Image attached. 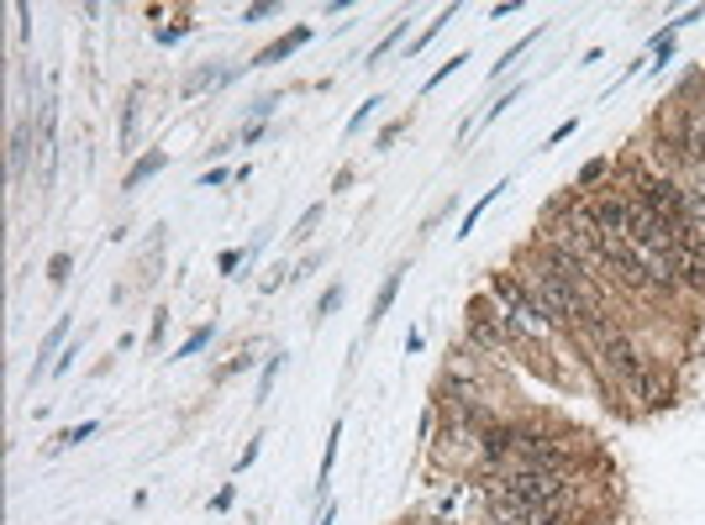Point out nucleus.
<instances>
[{
  "label": "nucleus",
  "mask_w": 705,
  "mask_h": 525,
  "mask_svg": "<svg viewBox=\"0 0 705 525\" xmlns=\"http://www.w3.org/2000/svg\"><path fill=\"white\" fill-rule=\"evenodd\" d=\"M489 300L506 311V321L516 326V336H542L553 332L559 321H553V311L537 300V289L521 279V273H489Z\"/></svg>",
  "instance_id": "obj_1"
},
{
  "label": "nucleus",
  "mask_w": 705,
  "mask_h": 525,
  "mask_svg": "<svg viewBox=\"0 0 705 525\" xmlns=\"http://www.w3.org/2000/svg\"><path fill=\"white\" fill-rule=\"evenodd\" d=\"M511 447H516V462L521 468H548V473H569L574 462V447H563L559 436L537 426H511Z\"/></svg>",
  "instance_id": "obj_2"
},
{
  "label": "nucleus",
  "mask_w": 705,
  "mask_h": 525,
  "mask_svg": "<svg viewBox=\"0 0 705 525\" xmlns=\"http://www.w3.org/2000/svg\"><path fill=\"white\" fill-rule=\"evenodd\" d=\"M595 368H601V379H606V389H627V383L648 368V358H642V347H637L627 332L606 336L601 347H595Z\"/></svg>",
  "instance_id": "obj_3"
},
{
  "label": "nucleus",
  "mask_w": 705,
  "mask_h": 525,
  "mask_svg": "<svg viewBox=\"0 0 705 525\" xmlns=\"http://www.w3.org/2000/svg\"><path fill=\"white\" fill-rule=\"evenodd\" d=\"M463 321H469V342H474L480 353H500L506 342H516V326L506 321V311H500L495 300H474Z\"/></svg>",
  "instance_id": "obj_4"
},
{
  "label": "nucleus",
  "mask_w": 705,
  "mask_h": 525,
  "mask_svg": "<svg viewBox=\"0 0 705 525\" xmlns=\"http://www.w3.org/2000/svg\"><path fill=\"white\" fill-rule=\"evenodd\" d=\"M674 132H680V153L690 168H705V111L701 105H690V111H680V121H674Z\"/></svg>",
  "instance_id": "obj_5"
},
{
  "label": "nucleus",
  "mask_w": 705,
  "mask_h": 525,
  "mask_svg": "<svg viewBox=\"0 0 705 525\" xmlns=\"http://www.w3.org/2000/svg\"><path fill=\"white\" fill-rule=\"evenodd\" d=\"M680 289H695V294H705V253L695 247V242L684 237V226H680Z\"/></svg>",
  "instance_id": "obj_6"
},
{
  "label": "nucleus",
  "mask_w": 705,
  "mask_h": 525,
  "mask_svg": "<svg viewBox=\"0 0 705 525\" xmlns=\"http://www.w3.org/2000/svg\"><path fill=\"white\" fill-rule=\"evenodd\" d=\"M164 168H169V153H158V147H153V153H143L137 164L126 168L122 190H137V185H147V179H153V174H164Z\"/></svg>",
  "instance_id": "obj_7"
},
{
  "label": "nucleus",
  "mask_w": 705,
  "mask_h": 525,
  "mask_svg": "<svg viewBox=\"0 0 705 525\" xmlns=\"http://www.w3.org/2000/svg\"><path fill=\"white\" fill-rule=\"evenodd\" d=\"M306 43H311V26H295L290 37H279V43H268V48L258 53L253 64H279V58H290V53H295V48H306Z\"/></svg>",
  "instance_id": "obj_8"
},
{
  "label": "nucleus",
  "mask_w": 705,
  "mask_h": 525,
  "mask_svg": "<svg viewBox=\"0 0 705 525\" xmlns=\"http://www.w3.org/2000/svg\"><path fill=\"white\" fill-rule=\"evenodd\" d=\"M400 279H406V268H395V273H385V284H379V300H374V311H368V326H379L389 315V305H395V294H400Z\"/></svg>",
  "instance_id": "obj_9"
},
{
  "label": "nucleus",
  "mask_w": 705,
  "mask_h": 525,
  "mask_svg": "<svg viewBox=\"0 0 705 525\" xmlns=\"http://www.w3.org/2000/svg\"><path fill=\"white\" fill-rule=\"evenodd\" d=\"M26 147H32V132H26V126H16V132H11V147H5V158H11V185H22Z\"/></svg>",
  "instance_id": "obj_10"
},
{
  "label": "nucleus",
  "mask_w": 705,
  "mask_h": 525,
  "mask_svg": "<svg viewBox=\"0 0 705 525\" xmlns=\"http://www.w3.org/2000/svg\"><path fill=\"white\" fill-rule=\"evenodd\" d=\"M137 116H143V90H132V100L122 105V147L137 143Z\"/></svg>",
  "instance_id": "obj_11"
},
{
  "label": "nucleus",
  "mask_w": 705,
  "mask_h": 525,
  "mask_svg": "<svg viewBox=\"0 0 705 525\" xmlns=\"http://www.w3.org/2000/svg\"><path fill=\"white\" fill-rule=\"evenodd\" d=\"M606 174H610V158H590V164L580 168V179H574V190H580V194H595V185H601Z\"/></svg>",
  "instance_id": "obj_12"
},
{
  "label": "nucleus",
  "mask_w": 705,
  "mask_h": 525,
  "mask_svg": "<svg viewBox=\"0 0 705 525\" xmlns=\"http://www.w3.org/2000/svg\"><path fill=\"white\" fill-rule=\"evenodd\" d=\"M537 37H542V26H537V32H527V37H521V43H511V48L500 53V64H495V69H489V85H495V79H500V74L511 69V64H516V58H521V53H527V48H532Z\"/></svg>",
  "instance_id": "obj_13"
},
{
  "label": "nucleus",
  "mask_w": 705,
  "mask_h": 525,
  "mask_svg": "<svg viewBox=\"0 0 705 525\" xmlns=\"http://www.w3.org/2000/svg\"><path fill=\"white\" fill-rule=\"evenodd\" d=\"M453 16H459V5H442V11H438V22H427V32H421V37H416V43H411V53H421V48H427V43L438 37L442 26L453 22Z\"/></svg>",
  "instance_id": "obj_14"
},
{
  "label": "nucleus",
  "mask_w": 705,
  "mask_h": 525,
  "mask_svg": "<svg viewBox=\"0 0 705 525\" xmlns=\"http://www.w3.org/2000/svg\"><path fill=\"white\" fill-rule=\"evenodd\" d=\"M279 368H285V353H274V358L264 362V373H258V405H264L268 394H274V379H279Z\"/></svg>",
  "instance_id": "obj_15"
},
{
  "label": "nucleus",
  "mask_w": 705,
  "mask_h": 525,
  "mask_svg": "<svg viewBox=\"0 0 705 525\" xmlns=\"http://www.w3.org/2000/svg\"><path fill=\"white\" fill-rule=\"evenodd\" d=\"M506 190V185H495V190L485 194V200H474V205H469V215H463V226H459V237H469V232H474V221H480V215L489 211V205H495V194Z\"/></svg>",
  "instance_id": "obj_16"
},
{
  "label": "nucleus",
  "mask_w": 705,
  "mask_h": 525,
  "mask_svg": "<svg viewBox=\"0 0 705 525\" xmlns=\"http://www.w3.org/2000/svg\"><path fill=\"white\" fill-rule=\"evenodd\" d=\"M338 442H342V421H332V431H327V453H321V483L332 478V462H338Z\"/></svg>",
  "instance_id": "obj_17"
},
{
  "label": "nucleus",
  "mask_w": 705,
  "mask_h": 525,
  "mask_svg": "<svg viewBox=\"0 0 705 525\" xmlns=\"http://www.w3.org/2000/svg\"><path fill=\"white\" fill-rule=\"evenodd\" d=\"M211 336H217V326H200V332H195V336H185V347H179V353H174L169 362H185V358H195V353H200V347H206Z\"/></svg>",
  "instance_id": "obj_18"
},
{
  "label": "nucleus",
  "mask_w": 705,
  "mask_h": 525,
  "mask_svg": "<svg viewBox=\"0 0 705 525\" xmlns=\"http://www.w3.org/2000/svg\"><path fill=\"white\" fill-rule=\"evenodd\" d=\"M400 37H406V16H400V22L389 26V32H385V43H379V48H368V64H379V58H385V53L395 48V43H400Z\"/></svg>",
  "instance_id": "obj_19"
},
{
  "label": "nucleus",
  "mask_w": 705,
  "mask_h": 525,
  "mask_svg": "<svg viewBox=\"0 0 705 525\" xmlns=\"http://www.w3.org/2000/svg\"><path fill=\"white\" fill-rule=\"evenodd\" d=\"M69 268H74L69 253H53V258H48V279H53V284H69Z\"/></svg>",
  "instance_id": "obj_20"
},
{
  "label": "nucleus",
  "mask_w": 705,
  "mask_h": 525,
  "mask_svg": "<svg viewBox=\"0 0 705 525\" xmlns=\"http://www.w3.org/2000/svg\"><path fill=\"white\" fill-rule=\"evenodd\" d=\"M379 105H385V100H379V96H368L364 105H359V111H353V121H348V137H353V132H359V126H364V121L374 116V111H379Z\"/></svg>",
  "instance_id": "obj_21"
},
{
  "label": "nucleus",
  "mask_w": 705,
  "mask_h": 525,
  "mask_svg": "<svg viewBox=\"0 0 705 525\" xmlns=\"http://www.w3.org/2000/svg\"><path fill=\"white\" fill-rule=\"evenodd\" d=\"M321 215H327V205H311V211L300 215V221H295V237H311V232H317V221Z\"/></svg>",
  "instance_id": "obj_22"
},
{
  "label": "nucleus",
  "mask_w": 705,
  "mask_h": 525,
  "mask_svg": "<svg viewBox=\"0 0 705 525\" xmlns=\"http://www.w3.org/2000/svg\"><path fill=\"white\" fill-rule=\"evenodd\" d=\"M85 436H96V421H85V426L64 431V436H58V447H79V442H85Z\"/></svg>",
  "instance_id": "obj_23"
},
{
  "label": "nucleus",
  "mask_w": 705,
  "mask_h": 525,
  "mask_svg": "<svg viewBox=\"0 0 705 525\" xmlns=\"http://www.w3.org/2000/svg\"><path fill=\"white\" fill-rule=\"evenodd\" d=\"M516 96H521V90H516V85H511V90H506V96H500V100H495V105H489V111H485V121L506 116V111H511V105H516Z\"/></svg>",
  "instance_id": "obj_24"
},
{
  "label": "nucleus",
  "mask_w": 705,
  "mask_h": 525,
  "mask_svg": "<svg viewBox=\"0 0 705 525\" xmlns=\"http://www.w3.org/2000/svg\"><path fill=\"white\" fill-rule=\"evenodd\" d=\"M274 11H279L274 0H258V5H247V11H243V22H268Z\"/></svg>",
  "instance_id": "obj_25"
},
{
  "label": "nucleus",
  "mask_w": 705,
  "mask_h": 525,
  "mask_svg": "<svg viewBox=\"0 0 705 525\" xmlns=\"http://www.w3.org/2000/svg\"><path fill=\"white\" fill-rule=\"evenodd\" d=\"M317 268H321V253H311V258L300 262V268H290V284H300V279H311Z\"/></svg>",
  "instance_id": "obj_26"
},
{
  "label": "nucleus",
  "mask_w": 705,
  "mask_h": 525,
  "mask_svg": "<svg viewBox=\"0 0 705 525\" xmlns=\"http://www.w3.org/2000/svg\"><path fill=\"white\" fill-rule=\"evenodd\" d=\"M279 111V96H264V100H253V116L264 121V116H274Z\"/></svg>",
  "instance_id": "obj_27"
},
{
  "label": "nucleus",
  "mask_w": 705,
  "mask_h": 525,
  "mask_svg": "<svg viewBox=\"0 0 705 525\" xmlns=\"http://www.w3.org/2000/svg\"><path fill=\"white\" fill-rule=\"evenodd\" d=\"M338 305H342V289L332 284V289H327V294H321V315H332V311H338Z\"/></svg>",
  "instance_id": "obj_28"
},
{
  "label": "nucleus",
  "mask_w": 705,
  "mask_h": 525,
  "mask_svg": "<svg viewBox=\"0 0 705 525\" xmlns=\"http://www.w3.org/2000/svg\"><path fill=\"white\" fill-rule=\"evenodd\" d=\"M74 358H79V342H74V347H64V358L53 362V373H69V368H74Z\"/></svg>",
  "instance_id": "obj_29"
},
{
  "label": "nucleus",
  "mask_w": 705,
  "mask_h": 525,
  "mask_svg": "<svg viewBox=\"0 0 705 525\" xmlns=\"http://www.w3.org/2000/svg\"><path fill=\"white\" fill-rule=\"evenodd\" d=\"M400 132H406V121H389L385 132H379V147H389V143H395V137H400Z\"/></svg>",
  "instance_id": "obj_30"
},
{
  "label": "nucleus",
  "mask_w": 705,
  "mask_h": 525,
  "mask_svg": "<svg viewBox=\"0 0 705 525\" xmlns=\"http://www.w3.org/2000/svg\"><path fill=\"white\" fill-rule=\"evenodd\" d=\"M221 273H238V268H243V253H221Z\"/></svg>",
  "instance_id": "obj_31"
},
{
  "label": "nucleus",
  "mask_w": 705,
  "mask_h": 525,
  "mask_svg": "<svg viewBox=\"0 0 705 525\" xmlns=\"http://www.w3.org/2000/svg\"><path fill=\"white\" fill-rule=\"evenodd\" d=\"M253 462H258V442H247V447H243V457H238V473H243V468H253Z\"/></svg>",
  "instance_id": "obj_32"
},
{
  "label": "nucleus",
  "mask_w": 705,
  "mask_h": 525,
  "mask_svg": "<svg viewBox=\"0 0 705 525\" xmlns=\"http://www.w3.org/2000/svg\"><path fill=\"white\" fill-rule=\"evenodd\" d=\"M227 179H238V174H232V168H211V174H206L200 185H227Z\"/></svg>",
  "instance_id": "obj_33"
},
{
  "label": "nucleus",
  "mask_w": 705,
  "mask_h": 525,
  "mask_svg": "<svg viewBox=\"0 0 705 525\" xmlns=\"http://www.w3.org/2000/svg\"><path fill=\"white\" fill-rule=\"evenodd\" d=\"M574 132H580V121H563L559 132H553V137H548V147H553V143H563V137H574Z\"/></svg>",
  "instance_id": "obj_34"
},
{
  "label": "nucleus",
  "mask_w": 705,
  "mask_h": 525,
  "mask_svg": "<svg viewBox=\"0 0 705 525\" xmlns=\"http://www.w3.org/2000/svg\"><path fill=\"white\" fill-rule=\"evenodd\" d=\"M332 521H338V504L327 500V504H321V515H317V525H332Z\"/></svg>",
  "instance_id": "obj_35"
},
{
  "label": "nucleus",
  "mask_w": 705,
  "mask_h": 525,
  "mask_svg": "<svg viewBox=\"0 0 705 525\" xmlns=\"http://www.w3.org/2000/svg\"><path fill=\"white\" fill-rule=\"evenodd\" d=\"M684 237H690V242H695V247L705 253V232H695V226H684Z\"/></svg>",
  "instance_id": "obj_36"
},
{
  "label": "nucleus",
  "mask_w": 705,
  "mask_h": 525,
  "mask_svg": "<svg viewBox=\"0 0 705 525\" xmlns=\"http://www.w3.org/2000/svg\"><path fill=\"white\" fill-rule=\"evenodd\" d=\"M695 105H701V111H705V79H701V100H695Z\"/></svg>",
  "instance_id": "obj_37"
},
{
  "label": "nucleus",
  "mask_w": 705,
  "mask_h": 525,
  "mask_svg": "<svg viewBox=\"0 0 705 525\" xmlns=\"http://www.w3.org/2000/svg\"><path fill=\"white\" fill-rule=\"evenodd\" d=\"M489 525H506V521H489Z\"/></svg>",
  "instance_id": "obj_38"
}]
</instances>
